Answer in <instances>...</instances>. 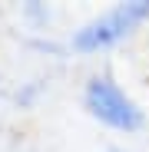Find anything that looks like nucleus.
I'll return each mask as SVG.
<instances>
[{"label":"nucleus","mask_w":149,"mask_h":152,"mask_svg":"<svg viewBox=\"0 0 149 152\" xmlns=\"http://www.w3.org/2000/svg\"><path fill=\"white\" fill-rule=\"evenodd\" d=\"M149 17V0H133V4H119L109 13H103L99 20L86 23V27L73 37L76 50H103L116 40H123L126 33H133L139 23Z\"/></svg>","instance_id":"obj_1"},{"label":"nucleus","mask_w":149,"mask_h":152,"mask_svg":"<svg viewBox=\"0 0 149 152\" xmlns=\"http://www.w3.org/2000/svg\"><path fill=\"white\" fill-rule=\"evenodd\" d=\"M86 106H90V113L96 119H103L113 129H136L139 126V109L109 80H93L86 86Z\"/></svg>","instance_id":"obj_2"}]
</instances>
